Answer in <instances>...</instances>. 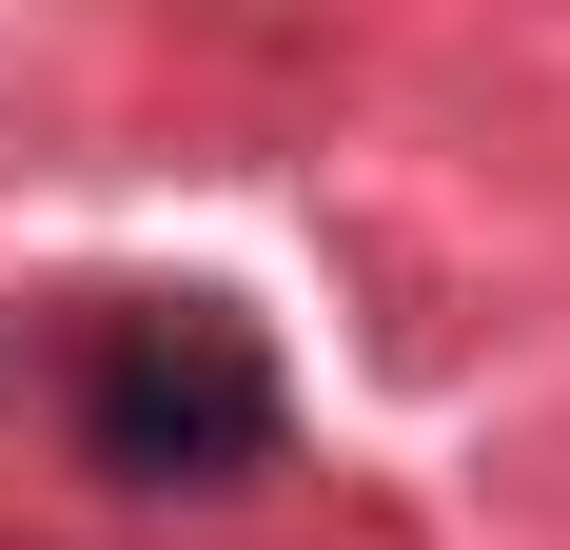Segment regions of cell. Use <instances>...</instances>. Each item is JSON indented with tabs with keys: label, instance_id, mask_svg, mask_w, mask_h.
<instances>
[{
	"label": "cell",
	"instance_id": "6da1fadb",
	"mask_svg": "<svg viewBox=\"0 0 570 550\" xmlns=\"http://www.w3.org/2000/svg\"><path fill=\"white\" fill-rule=\"evenodd\" d=\"M79 433H99V472H138V492H197V472H256V452H276V374H256V334H236L217 295H177V315L99 334Z\"/></svg>",
	"mask_w": 570,
	"mask_h": 550
}]
</instances>
